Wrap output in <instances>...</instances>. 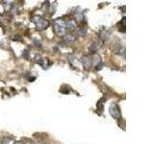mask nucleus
I'll use <instances>...</instances> for the list:
<instances>
[{"label": "nucleus", "mask_w": 154, "mask_h": 144, "mask_svg": "<svg viewBox=\"0 0 154 144\" xmlns=\"http://www.w3.org/2000/svg\"><path fill=\"white\" fill-rule=\"evenodd\" d=\"M32 21L34 22V24L36 25V27L38 30H44L46 29L48 26H49V22L46 19H44L42 17L40 16H35L33 17Z\"/></svg>", "instance_id": "nucleus-1"}, {"label": "nucleus", "mask_w": 154, "mask_h": 144, "mask_svg": "<svg viewBox=\"0 0 154 144\" xmlns=\"http://www.w3.org/2000/svg\"><path fill=\"white\" fill-rule=\"evenodd\" d=\"M54 30L58 36H64L67 31L66 29V22L62 18H58L54 21Z\"/></svg>", "instance_id": "nucleus-2"}, {"label": "nucleus", "mask_w": 154, "mask_h": 144, "mask_svg": "<svg viewBox=\"0 0 154 144\" xmlns=\"http://www.w3.org/2000/svg\"><path fill=\"white\" fill-rule=\"evenodd\" d=\"M110 114L115 119H121V109L117 104H113L110 107Z\"/></svg>", "instance_id": "nucleus-3"}, {"label": "nucleus", "mask_w": 154, "mask_h": 144, "mask_svg": "<svg viewBox=\"0 0 154 144\" xmlns=\"http://www.w3.org/2000/svg\"><path fill=\"white\" fill-rule=\"evenodd\" d=\"M77 28V23L75 19H69L66 22V29L69 31H74Z\"/></svg>", "instance_id": "nucleus-4"}, {"label": "nucleus", "mask_w": 154, "mask_h": 144, "mask_svg": "<svg viewBox=\"0 0 154 144\" xmlns=\"http://www.w3.org/2000/svg\"><path fill=\"white\" fill-rule=\"evenodd\" d=\"M81 63L83 64V66L85 69H89L90 67L92 66V60L87 56H83L81 58Z\"/></svg>", "instance_id": "nucleus-5"}, {"label": "nucleus", "mask_w": 154, "mask_h": 144, "mask_svg": "<svg viewBox=\"0 0 154 144\" xmlns=\"http://www.w3.org/2000/svg\"><path fill=\"white\" fill-rule=\"evenodd\" d=\"M76 40V37L72 34H69V35H65L64 36V41L67 43H72Z\"/></svg>", "instance_id": "nucleus-6"}, {"label": "nucleus", "mask_w": 154, "mask_h": 144, "mask_svg": "<svg viewBox=\"0 0 154 144\" xmlns=\"http://www.w3.org/2000/svg\"><path fill=\"white\" fill-rule=\"evenodd\" d=\"M100 47H101V43H99L98 41H95V42L92 43L90 49H91V51H93V52H97L99 50Z\"/></svg>", "instance_id": "nucleus-7"}, {"label": "nucleus", "mask_w": 154, "mask_h": 144, "mask_svg": "<svg viewBox=\"0 0 154 144\" xmlns=\"http://www.w3.org/2000/svg\"><path fill=\"white\" fill-rule=\"evenodd\" d=\"M1 144H14V141L10 138H4Z\"/></svg>", "instance_id": "nucleus-8"}, {"label": "nucleus", "mask_w": 154, "mask_h": 144, "mask_svg": "<svg viewBox=\"0 0 154 144\" xmlns=\"http://www.w3.org/2000/svg\"><path fill=\"white\" fill-rule=\"evenodd\" d=\"M78 35H79V36H82V37H83V36H86V34H87V30H86L85 28H82L81 30H78Z\"/></svg>", "instance_id": "nucleus-9"}, {"label": "nucleus", "mask_w": 154, "mask_h": 144, "mask_svg": "<svg viewBox=\"0 0 154 144\" xmlns=\"http://www.w3.org/2000/svg\"><path fill=\"white\" fill-rule=\"evenodd\" d=\"M14 144H23L22 142H14Z\"/></svg>", "instance_id": "nucleus-10"}]
</instances>
